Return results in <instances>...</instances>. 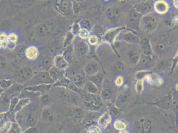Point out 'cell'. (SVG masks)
<instances>
[{
	"instance_id": "6da1fadb",
	"label": "cell",
	"mask_w": 178,
	"mask_h": 133,
	"mask_svg": "<svg viewBox=\"0 0 178 133\" xmlns=\"http://www.w3.org/2000/svg\"><path fill=\"white\" fill-rule=\"evenodd\" d=\"M157 20L154 16L145 15L140 19V27L146 32L155 31L157 26Z\"/></svg>"
},
{
	"instance_id": "7a4b0ae2",
	"label": "cell",
	"mask_w": 178,
	"mask_h": 133,
	"mask_svg": "<svg viewBox=\"0 0 178 133\" xmlns=\"http://www.w3.org/2000/svg\"><path fill=\"white\" fill-rule=\"evenodd\" d=\"M112 122V118L110 112L109 110L105 111L97 119V125L101 128L105 129L109 127Z\"/></svg>"
},
{
	"instance_id": "3957f363",
	"label": "cell",
	"mask_w": 178,
	"mask_h": 133,
	"mask_svg": "<svg viewBox=\"0 0 178 133\" xmlns=\"http://www.w3.org/2000/svg\"><path fill=\"white\" fill-rule=\"evenodd\" d=\"M125 28V27L122 26L108 30L103 36V39L109 43H113L119 34Z\"/></svg>"
},
{
	"instance_id": "277c9868",
	"label": "cell",
	"mask_w": 178,
	"mask_h": 133,
	"mask_svg": "<svg viewBox=\"0 0 178 133\" xmlns=\"http://www.w3.org/2000/svg\"><path fill=\"white\" fill-rule=\"evenodd\" d=\"M152 4L151 2L146 1L138 4L135 7V10L138 12L140 14H146L152 10Z\"/></svg>"
},
{
	"instance_id": "5b68a950",
	"label": "cell",
	"mask_w": 178,
	"mask_h": 133,
	"mask_svg": "<svg viewBox=\"0 0 178 133\" xmlns=\"http://www.w3.org/2000/svg\"><path fill=\"white\" fill-rule=\"evenodd\" d=\"M119 9L115 7L108 8L106 11V16L108 20L112 23H115L117 21L120 14Z\"/></svg>"
},
{
	"instance_id": "8992f818",
	"label": "cell",
	"mask_w": 178,
	"mask_h": 133,
	"mask_svg": "<svg viewBox=\"0 0 178 133\" xmlns=\"http://www.w3.org/2000/svg\"><path fill=\"white\" fill-rule=\"evenodd\" d=\"M39 55V50L36 46L31 45L27 47L25 50V55L29 60H35L38 58Z\"/></svg>"
},
{
	"instance_id": "52a82bcc",
	"label": "cell",
	"mask_w": 178,
	"mask_h": 133,
	"mask_svg": "<svg viewBox=\"0 0 178 133\" xmlns=\"http://www.w3.org/2000/svg\"><path fill=\"white\" fill-rule=\"evenodd\" d=\"M143 52L145 56L151 57L153 55L152 49L150 41L148 37H144L141 41Z\"/></svg>"
},
{
	"instance_id": "ba28073f",
	"label": "cell",
	"mask_w": 178,
	"mask_h": 133,
	"mask_svg": "<svg viewBox=\"0 0 178 133\" xmlns=\"http://www.w3.org/2000/svg\"><path fill=\"white\" fill-rule=\"evenodd\" d=\"M123 39L128 43L136 44L141 43V39L139 36L131 31L125 32L123 34Z\"/></svg>"
},
{
	"instance_id": "9c48e42d",
	"label": "cell",
	"mask_w": 178,
	"mask_h": 133,
	"mask_svg": "<svg viewBox=\"0 0 178 133\" xmlns=\"http://www.w3.org/2000/svg\"><path fill=\"white\" fill-rule=\"evenodd\" d=\"M156 12L160 14H166L169 9V6L167 2L163 1H159L154 4Z\"/></svg>"
},
{
	"instance_id": "30bf717a",
	"label": "cell",
	"mask_w": 178,
	"mask_h": 133,
	"mask_svg": "<svg viewBox=\"0 0 178 133\" xmlns=\"http://www.w3.org/2000/svg\"><path fill=\"white\" fill-rule=\"evenodd\" d=\"M99 65L95 62H91L88 63L85 68V72L88 75H93L98 72Z\"/></svg>"
},
{
	"instance_id": "8fae6325",
	"label": "cell",
	"mask_w": 178,
	"mask_h": 133,
	"mask_svg": "<svg viewBox=\"0 0 178 133\" xmlns=\"http://www.w3.org/2000/svg\"><path fill=\"white\" fill-rule=\"evenodd\" d=\"M113 127L117 131L126 130L128 127L127 123L125 121L122 119H116L113 123Z\"/></svg>"
},
{
	"instance_id": "7c38bea8",
	"label": "cell",
	"mask_w": 178,
	"mask_h": 133,
	"mask_svg": "<svg viewBox=\"0 0 178 133\" xmlns=\"http://www.w3.org/2000/svg\"><path fill=\"white\" fill-rule=\"evenodd\" d=\"M111 87L108 85H104L101 92V96L102 99L104 100L109 99L111 97Z\"/></svg>"
},
{
	"instance_id": "4fadbf2b",
	"label": "cell",
	"mask_w": 178,
	"mask_h": 133,
	"mask_svg": "<svg viewBox=\"0 0 178 133\" xmlns=\"http://www.w3.org/2000/svg\"><path fill=\"white\" fill-rule=\"evenodd\" d=\"M87 89L88 92L91 94L97 95L99 92V89L93 82L90 81L87 84Z\"/></svg>"
},
{
	"instance_id": "5bb4252c",
	"label": "cell",
	"mask_w": 178,
	"mask_h": 133,
	"mask_svg": "<svg viewBox=\"0 0 178 133\" xmlns=\"http://www.w3.org/2000/svg\"><path fill=\"white\" fill-rule=\"evenodd\" d=\"M151 127V122L148 119H144L141 122L142 133H148Z\"/></svg>"
},
{
	"instance_id": "9a60e30c",
	"label": "cell",
	"mask_w": 178,
	"mask_h": 133,
	"mask_svg": "<svg viewBox=\"0 0 178 133\" xmlns=\"http://www.w3.org/2000/svg\"><path fill=\"white\" fill-rule=\"evenodd\" d=\"M129 60L132 63L136 64L139 61L140 56L135 51H130L129 52Z\"/></svg>"
},
{
	"instance_id": "2e32d148",
	"label": "cell",
	"mask_w": 178,
	"mask_h": 133,
	"mask_svg": "<svg viewBox=\"0 0 178 133\" xmlns=\"http://www.w3.org/2000/svg\"><path fill=\"white\" fill-rule=\"evenodd\" d=\"M129 17L130 18L131 23L134 24L138 22L139 19H141V15L135 10H132L129 14Z\"/></svg>"
},
{
	"instance_id": "e0dca14e",
	"label": "cell",
	"mask_w": 178,
	"mask_h": 133,
	"mask_svg": "<svg viewBox=\"0 0 178 133\" xmlns=\"http://www.w3.org/2000/svg\"><path fill=\"white\" fill-rule=\"evenodd\" d=\"M124 63L121 61H117L113 64L112 69L113 72L118 73L122 71L124 69Z\"/></svg>"
},
{
	"instance_id": "ac0fdd59",
	"label": "cell",
	"mask_w": 178,
	"mask_h": 133,
	"mask_svg": "<svg viewBox=\"0 0 178 133\" xmlns=\"http://www.w3.org/2000/svg\"><path fill=\"white\" fill-rule=\"evenodd\" d=\"M18 39V35L14 33H11L8 36L7 42L9 44L12 46L14 45L17 43Z\"/></svg>"
},
{
	"instance_id": "d6986e66",
	"label": "cell",
	"mask_w": 178,
	"mask_h": 133,
	"mask_svg": "<svg viewBox=\"0 0 178 133\" xmlns=\"http://www.w3.org/2000/svg\"><path fill=\"white\" fill-rule=\"evenodd\" d=\"M92 76V79L94 81V83L95 84H103V74H101V73L97 72L96 74L93 75Z\"/></svg>"
},
{
	"instance_id": "ffe728a7",
	"label": "cell",
	"mask_w": 178,
	"mask_h": 133,
	"mask_svg": "<svg viewBox=\"0 0 178 133\" xmlns=\"http://www.w3.org/2000/svg\"><path fill=\"white\" fill-rule=\"evenodd\" d=\"M87 133H102V131L98 125H92L88 127Z\"/></svg>"
},
{
	"instance_id": "44dd1931",
	"label": "cell",
	"mask_w": 178,
	"mask_h": 133,
	"mask_svg": "<svg viewBox=\"0 0 178 133\" xmlns=\"http://www.w3.org/2000/svg\"><path fill=\"white\" fill-rule=\"evenodd\" d=\"M78 48H79V51L82 54H85L88 52V46L85 42L81 41L79 44Z\"/></svg>"
},
{
	"instance_id": "7402d4cb",
	"label": "cell",
	"mask_w": 178,
	"mask_h": 133,
	"mask_svg": "<svg viewBox=\"0 0 178 133\" xmlns=\"http://www.w3.org/2000/svg\"><path fill=\"white\" fill-rule=\"evenodd\" d=\"M142 79L138 80L135 85V89L138 94H140L144 90V84Z\"/></svg>"
},
{
	"instance_id": "603a6c76",
	"label": "cell",
	"mask_w": 178,
	"mask_h": 133,
	"mask_svg": "<svg viewBox=\"0 0 178 133\" xmlns=\"http://www.w3.org/2000/svg\"><path fill=\"white\" fill-rule=\"evenodd\" d=\"M160 105L163 106L165 108H169L170 107L171 105H172V101H171V99L169 97L166 98L160 101Z\"/></svg>"
},
{
	"instance_id": "cb8c5ba5",
	"label": "cell",
	"mask_w": 178,
	"mask_h": 133,
	"mask_svg": "<svg viewBox=\"0 0 178 133\" xmlns=\"http://www.w3.org/2000/svg\"><path fill=\"white\" fill-rule=\"evenodd\" d=\"M44 116L47 118V120L49 121L52 122L54 120V117L51 111L49 110H45L44 112Z\"/></svg>"
},
{
	"instance_id": "d4e9b609",
	"label": "cell",
	"mask_w": 178,
	"mask_h": 133,
	"mask_svg": "<svg viewBox=\"0 0 178 133\" xmlns=\"http://www.w3.org/2000/svg\"><path fill=\"white\" fill-rule=\"evenodd\" d=\"M88 41H89V44L91 45H95L98 42V39L95 35H92V36H89L88 38Z\"/></svg>"
},
{
	"instance_id": "484cf974",
	"label": "cell",
	"mask_w": 178,
	"mask_h": 133,
	"mask_svg": "<svg viewBox=\"0 0 178 133\" xmlns=\"http://www.w3.org/2000/svg\"><path fill=\"white\" fill-rule=\"evenodd\" d=\"M151 61V57L145 55L141 60V64L144 66H147L150 63Z\"/></svg>"
},
{
	"instance_id": "4316f807",
	"label": "cell",
	"mask_w": 178,
	"mask_h": 133,
	"mask_svg": "<svg viewBox=\"0 0 178 133\" xmlns=\"http://www.w3.org/2000/svg\"><path fill=\"white\" fill-rule=\"evenodd\" d=\"M156 51L159 54L163 53L164 52L165 46L163 44H157L156 47Z\"/></svg>"
},
{
	"instance_id": "83f0119b",
	"label": "cell",
	"mask_w": 178,
	"mask_h": 133,
	"mask_svg": "<svg viewBox=\"0 0 178 133\" xmlns=\"http://www.w3.org/2000/svg\"><path fill=\"white\" fill-rule=\"evenodd\" d=\"M89 36V32L86 29H83L80 30L79 36L82 38H86Z\"/></svg>"
},
{
	"instance_id": "f1b7e54d",
	"label": "cell",
	"mask_w": 178,
	"mask_h": 133,
	"mask_svg": "<svg viewBox=\"0 0 178 133\" xmlns=\"http://www.w3.org/2000/svg\"><path fill=\"white\" fill-rule=\"evenodd\" d=\"M115 83L117 86L120 87L123 84V78L121 76H118L116 79Z\"/></svg>"
},
{
	"instance_id": "f546056e",
	"label": "cell",
	"mask_w": 178,
	"mask_h": 133,
	"mask_svg": "<svg viewBox=\"0 0 178 133\" xmlns=\"http://www.w3.org/2000/svg\"><path fill=\"white\" fill-rule=\"evenodd\" d=\"M8 35L6 33L4 32H1L0 33V42L2 43H5L7 42Z\"/></svg>"
},
{
	"instance_id": "4dcf8cb0",
	"label": "cell",
	"mask_w": 178,
	"mask_h": 133,
	"mask_svg": "<svg viewBox=\"0 0 178 133\" xmlns=\"http://www.w3.org/2000/svg\"><path fill=\"white\" fill-rule=\"evenodd\" d=\"M167 65H168L167 62L164 60H162V61H160L159 63L158 64V67L160 69H164L166 66H167Z\"/></svg>"
},
{
	"instance_id": "1f68e13d",
	"label": "cell",
	"mask_w": 178,
	"mask_h": 133,
	"mask_svg": "<svg viewBox=\"0 0 178 133\" xmlns=\"http://www.w3.org/2000/svg\"><path fill=\"white\" fill-rule=\"evenodd\" d=\"M28 122L30 124H34L35 123V119L34 116L32 115H29L28 119Z\"/></svg>"
},
{
	"instance_id": "d6a6232c",
	"label": "cell",
	"mask_w": 178,
	"mask_h": 133,
	"mask_svg": "<svg viewBox=\"0 0 178 133\" xmlns=\"http://www.w3.org/2000/svg\"><path fill=\"white\" fill-rule=\"evenodd\" d=\"M127 98V96L125 95H120L118 96V99L119 101L121 102H124L125 101H126Z\"/></svg>"
},
{
	"instance_id": "836d02e7",
	"label": "cell",
	"mask_w": 178,
	"mask_h": 133,
	"mask_svg": "<svg viewBox=\"0 0 178 133\" xmlns=\"http://www.w3.org/2000/svg\"><path fill=\"white\" fill-rule=\"evenodd\" d=\"M5 64H6V62L4 60L3 58L0 57V66L1 67L4 66H5Z\"/></svg>"
},
{
	"instance_id": "e575fe53",
	"label": "cell",
	"mask_w": 178,
	"mask_h": 133,
	"mask_svg": "<svg viewBox=\"0 0 178 133\" xmlns=\"http://www.w3.org/2000/svg\"><path fill=\"white\" fill-rule=\"evenodd\" d=\"M118 133H130L128 131L126 130H122V131H119Z\"/></svg>"
},
{
	"instance_id": "d590c367",
	"label": "cell",
	"mask_w": 178,
	"mask_h": 133,
	"mask_svg": "<svg viewBox=\"0 0 178 133\" xmlns=\"http://www.w3.org/2000/svg\"><path fill=\"white\" fill-rule=\"evenodd\" d=\"M105 133H116L114 130H108Z\"/></svg>"
},
{
	"instance_id": "8d00e7d4",
	"label": "cell",
	"mask_w": 178,
	"mask_h": 133,
	"mask_svg": "<svg viewBox=\"0 0 178 133\" xmlns=\"http://www.w3.org/2000/svg\"><path fill=\"white\" fill-rule=\"evenodd\" d=\"M3 46V43L2 42H0V49L2 48Z\"/></svg>"
}]
</instances>
